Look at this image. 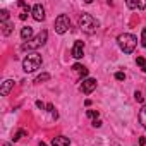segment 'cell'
Instances as JSON below:
<instances>
[{
    "instance_id": "ffe728a7",
    "label": "cell",
    "mask_w": 146,
    "mask_h": 146,
    "mask_svg": "<svg viewBox=\"0 0 146 146\" xmlns=\"http://www.w3.org/2000/svg\"><path fill=\"white\" fill-rule=\"evenodd\" d=\"M115 79H117V81H124V79H125V74H124V72H117V74H115Z\"/></svg>"
},
{
    "instance_id": "f546056e",
    "label": "cell",
    "mask_w": 146,
    "mask_h": 146,
    "mask_svg": "<svg viewBox=\"0 0 146 146\" xmlns=\"http://www.w3.org/2000/svg\"><path fill=\"white\" fill-rule=\"evenodd\" d=\"M40 146H46V144H45V143H43V141H40Z\"/></svg>"
},
{
    "instance_id": "8992f818",
    "label": "cell",
    "mask_w": 146,
    "mask_h": 146,
    "mask_svg": "<svg viewBox=\"0 0 146 146\" xmlns=\"http://www.w3.org/2000/svg\"><path fill=\"white\" fill-rule=\"evenodd\" d=\"M95 90H96V79L88 78V79L83 81V84H81V91H83L84 95H91Z\"/></svg>"
},
{
    "instance_id": "44dd1931",
    "label": "cell",
    "mask_w": 146,
    "mask_h": 146,
    "mask_svg": "<svg viewBox=\"0 0 146 146\" xmlns=\"http://www.w3.org/2000/svg\"><path fill=\"white\" fill-rule=\"evenodd\" d=\"M136 64H137V65H141V67H146V64H144V58H143V57H137V58H136Z\"/></svg>"
},
{
    "instance_id": "f1b7e54d",
    "label": "cell",
    "mask_w": 146,
    "mask_h": 146,
    "mask_svg": "<svg viewBox=\"0 0 146 146\" xmlns=\"http://www.w3.org/2000/svg\"><path fill=\"white\" fill-rule=\"evenodd\" d=\"M144 143H146V139H144V137H139V144H141V146H143V144H144Z\"/></svg>"
},
{
    "instance_id": "3957f363",
    "label": "cell",
    "mask_w": 146,
    "mask_h": 146,
    "mask_svg": "<svg viewBox=\"0 0 146 146\" xmlns=\"http://www.w3.org/2000/svg\"><path fill=\"white\" fill-rule=\"evenodd\" d=\"M41 55H38V53H29L24 60H23V69H24V72H35L36 69H40V65H41Z\"/></svg>"
},
{
    "instance_id": "7c38bea8",
    "label": "cell",
    "mask_w": 146,
    "mask_h": 146,
    "mask_svg": "<svg viewBox=\"0 0 146 146\" xmlns=\"http://www.w3.org/2000/svg\"><path fill=\"white\" fill-rule=\"evenodd\" d=\"M0 28H2V33L5 35V36H9L11 33H12V28H14V24L12 23H0Z\"/></svg>"
},
{
    "instance_id": "e0dca14e",
    "label": "cell",
    "mask_w": 146,
    "mask_h": 146,
    "mask_svg": "<svg viewBox=\"0 0 146 146\" xmlns=\"http://www.w3.org/2000/svg\"><path fill=\"white\" fill-rule=\"evenodd\" d=\"M7 19H9V11L2 9L0 11V23H7Z\"/></svg>"
},
{
    "instance_id": "4dcf8cb0",
    "label": "cell",
    "mask_w": 146,
    "mask_h": 146,
    "mask_svg": "<svg viewBox=\"0 0 146 146\" xmlns=\"http://www.w3.org/2000/svg\"><path fill=\"white\" fill-rule=\"evenodd\" d=\"M4 146H11V144H9V143H5V144H4Z\"/></svg>"
},
{
    "instance_id": "6da1fadb",
    "label": "cell",
    "mask_w": 146,
    "mask_h": 146,
    "mask_svg": "<svg viewBox=\"0 0 146 146\" xmlns=\"http://www.w3.org/2000/svg\"><path fill=\"white\" fill-rule=\"evenodd\" d=\"M117 41H119V46H120V50H122L124 53H132L134 48H136V45H137L136 36H134V35H129V33L119 35Z\"/></svg>"
},
{
    "instance_id": "7a4b0ae2",
    "label": "cell",
    "mask_w": 146,
    "mask_h": 146,
    "mask_svg": "<svg viewBox=\"0 0 146 146\" xmlns=\"http://www.w3.org/2000/svg\"><path fill=\"white\" fill-rule=\"evenodd\" d=\"M98 21L91 16V14H83L81 17H79V28L84 31V33H88V35H93V33H96V29H98Z\"/></svg>"
},
{
    "instance_id": "d4e9b609",
    "label": "cell",
    "mask_w": 146,
    "mask_h": 146,
    "mask_svg": "<svg viewBox=\"0 0 146 146\" xmlns=\"http://www.w3.org/2000/svg\"><path fill=\"white\" fill-rule=\"evenodd\" d=\"M36 107H38V108H41V110H43V108H46V105H45L43 102H40V100L36 102Z\"/></svg>"
},
{
    "instance_id": "d6986e66",
    "label": "cell",
    "mask_w": 146,
    "mask_h": 146,
    "mask_svg": "<svg viewBox=\"0 0 146 146\" xmlns=\"http://www.w3.org/2000/svg\"><path fill=\"white\" fill-rule=\"evenodd\" d=\"M141 45L146 48V28L143 29V33H141Z\"/></svg>"
},
{
    "instance_id": "277c9868",
    "label": "cell",
    "mask_w": 146,
    "mask_h": 146,
    "mask_svg": "<svg viewBox=\"0 0 146 146\" xmlns=\"http://www.w3.org/2000/svg\"><path fill=\"white\" fill-rule=\"evenodd\" d=\"M46 38H48V33L43 29L40 35H36L31 41H28V43H24L23 45V50H35V48H40L41 45H45L46 43Z\"/></svg>"
},
{
    "instance_id": "cb8c5ba5",
    "label": "cell",
    "mask_w": 146,
    "mask_h": 146,
    "mask_svg": "<svg viewBox=\"0 0 146 146\" xmlns=\"http://www.w3.org/2000/svg\"><path fill=\"white\" fill-rule=\"evenodd\" d=\"M93 127H102V120L100 119H95L93 120Z\"/></svg>"
},
{
    "instance_id": "484cf974",
    "label": "cell",
    "mask_w": 146,
    "mask_h": 146,
    "mask_svg": "<svg viewBox=\"0 0 146 146\" xmlns=\"http://www.w3.org/2000/svg\"><path fill=\"white\" fill-rule=\"evenodd\" d=\"M127 7H131V9H136V7H137V2H127Z\"/></svg>"
},
{
    "instance_id": "83f0119b",
    "label": "cell",
    "mask_w": 146,
    "mask_h": 146,
    "mask_svg": "<svg viewBox=\"0 0 146 146\" xmlns=\"http://www.w3.org/2000/svg\"><path fill=\"white\" fill-rule=\"evenodd\" d=\"M19 17H21V19H23V21H24V19H26V17H28V12H26V11H24V12H23V14H21V16H19Z\"/></svg>"
},
{
    "instance_id": "1f68e13d",
    "label": "cell",
    "mask_w": 146,
    "mask_h": 146,
    "mask_svg": "<svg viewBox=\"0 0 146 146\" xmlns=\"http://www.w3.org/2000/svg\"><path fill=\"white\" fill-rule=\"evenodd\" d=\"M143 70H144V72H146V67H143Z\"/></svg>"
},
{
    "instance_id": "ba28073f",
    "label": "cell",
    "mask_w": 146,
    "mask_h": 146,
    "mask_svg": "<svg viewBox=\"0 0 146 146\" xmlns=\"http://www.w3.org/2000/svg\"><path fill=\"white\" fill-rule=\"evenodd\" d=\"M83 52H84V43L78 40L74 43V46H72V57L74 58H83Z\"/></svg>"
},
{
    "instance_id": "7402d4cb",
    "label": "cell",
    "mask_w": 146,
    "mask_h": 146,
    "mask_svg": "<svg viewBox=\"0 0 146 146\" xmlns=\"http://www.w3.org/2000/svg\"><path fill=\"white\" fill-rule=\"evenodd\" d=\"M137 9H146V0H139V2H137Z\"/></svg>"
},
{
    "instance_id": "ac0fdd59",
    "label": "cell",
    "mask_w": 146,
    "mask_h": 146,
    "mask_svg": "<svg viewBox=\"0 0 146 146\" xmlns=\"http://www.w3.org/2000/svg\"><path fill=\"white\" fill-rule=\"evenodd\" d=\"M86 113H88V117H90V119H93V120H95V119H98V112H96V110H88Z\"/></svg>"
},
{
    "instance_id": "5bb4252c",
    "label": "cell",
    "mask_w": 146,
    "mask_h": 146,
    "mask_svg": "<svg viewBox=\"0 0 146 146\" xmlns=\"http://www.w3.org/2000/svg\"><path fill=\"white\" fill-rule=\"evenodd\" d=\"M139 122H141L143 127L146 129V105H143V108L139 110Z\"/></svg>"
},
{
    "instance_id": "52a82bcc",
    "label": "cell",
    "mask_w": 146,
    "mask_h": 146,
    "mask_svg": "<svg viewBox=\"0 0 146 146\" xmlns=\"http://www.w3.org/2000/svg\"><path fill=\"white\" fill-rule=\"evenodd\" d=\"M31 14H33V19H35V21H43V19H45V9L41 7V4L33 5Z\"/></svg>"
},
{
    "instance_id": "603a6c76",
    "label": "cell",
    "mask_w": 146,
    "mask_h": 146,
    "mask_svg": "<svg viewBox=\"0 0 146 146\" xmlns=\"http://www.w3.org/2000/svg\"><path fill=\"white\" fill-rule=\"evenodd\" d=\"M134 98H136V102H143V95H141L139 91H136V93H134Z\"/></svg>"
},
{
    "instance_id": "2e32d148",
    "label": "cell",
    "mask_w": 146,
    "mask_h": 146,
    "mask_svg": "<svg viewBox=\"0 0 146 146\" xmlns=\"http://www.w3.org/2000/svg\"><path fill=\"white\" fill-rule=\"evenodd\" d=\"M24 136H28V132H26L24 129H19V131L14 134V137H12V139H14V141H19V139H21V137H24Z\"/></svg>"
},
{
    "instance_id": "5b68a950",
    "label": "cell",
    "mask_w": 146,
    "mask_h": 146,
    "mask_svg": "<svg viewBox=\"0 0 146 146\" xmlns=\"http://www.w3.org/2000/svg\"><path fill=\"white\" fill-rule=\"evenodd\" d=\"M69 28H70V19H69V16L60 14V16L55 19V31H57L58 35H64Z\"/></svg>"
},
{
    "instance_id": "4fadbf2b",
    "label": "cell",
    "mask_w": 146,
    "mask_h": 146,
    "mask_svg": "<svg viewBox=\"0 0 146 146\" xmlns=\"http://www.w3.org/2000/svg\"><path fill=\"white\" fill-rule=\"evenodd\" d=\"M72 69H74L76 72H79L83 78H84V76H88V69H86V67H83L81 64H74V65H72Z\"/></svg>"
},
{
    "instance_id": "9c48e42d",
    "label": "cell",
    "mask_w": 146,
    "mask_h": 146,
    "mask_svg": "<svg viewBox=\"0 0 146 146\" xmlns=\"http://www.w3.org/2000/svg\"><path fill=\"white\" fill-rule=\"evenodd\" d=\"M12 88H14V81H12V79H5V81L2 83V88H0V95H2V96H7Z\"/></svg>"
},
{
    "instance_id": "4316f807",
    "label": "cell",
    "mask_w": 146,
    "mask_h": 146,
    "mask_svg": "<svg viewBox=\"0 0 146 146\" xmlns=\"http://www.w3.org/2000/svg\"><path fill=\"white\" fill-rule=\"evenodd\" d=\"M46 110H48L50 113H52V112H55V108H53V105H52V103H48V105H46Z\"/></svg>"
},
{
    "instance_id": "8fae6325",
    "label": "cell",
    "mask_w": 146,
    "mask_h": 146,
    "mask_svg": "<svg viewBox=\"0 0 146 146\" xmlns=\"http://www.w3.org/2000/svg\"><path fill=\"white\" fill-rule=\"evenodd\" d=\"M21 38L28 43V41H31V38H33V29L29 28V26H26V28H23L21 29Z\"/></svg>"
},
{
    "instance_id": "30bf717a",
    "label": "cell",
    "mask_w": 146,
    "mask_h": 146,
    "mask_svg": "<svg viewBox=\"0 0 146 146\" xmlns=\"http://www.w3.org/2000/svg\"><path fill=\"white\" fill-rule=\"evenodd\" d=\"M69 144H70V139L65 136H57L52 141V146H69Z\"/></svg>"
},
{
    "instance_id": "9a60e30c",
    "label": "cell",
    "mask_w": 146,
    "mask_h": 146,
    "mask_svg": "<svg viewBox=\"0 0 146 146\" xmlns=\"http://www.w3.org/2000/svg\"><path fill=\"white\" fill-rule=\"evenodd\" d=\"M48 79H50V74L43 72V74H40V76L35 79V83H36V84H40V83H43V81H48Z\"/></svg>"
}]
</instances>
